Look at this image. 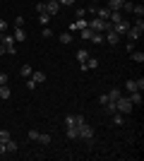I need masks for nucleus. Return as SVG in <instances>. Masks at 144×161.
<instances>
[{"mask_svg": "<svg viewBox=\"0 0 144 161\" xmlns=\"http://www.w3.org/2000/svg\"><path fill=\"white\" fill-rule=\"evenodd\" d=\"M87 120L84 115H75V113H70L65 115V137L67 140H77L79 137V125Z\"/></svg>", "mask_w": 144, "mask_h": 161, "instance_id": "1", "label": "nucleus"}, {"mask_svg": "<svg viewBox=\"0 0 144 161\" xmlns=\"http://www.w3.org/2000/svg\"><path fill=\"white\" fill-rule=\"evenodd\" d=\"M132 108H135V106H132V101L127 99V96H123V94L118 96V101H115V111H118V113L130 115V113H132Z\"/></svg>", "mask_w": 144, "mask_h": 161, "instance_id": "2", "label": "nucleus"}, {"mask_svg": "<svg viewBox=\"0 0 144 161\" xmlns=\"http://www.w3.org/2000/svg\"><path fill=\"white\" fill-rule=\"evenodd\" d=\"M130 27H132V22H130V19H125V17H123L120 22H115V24H113V31H115L118 36H125Z\"/></svg>", "mask_w": 144, "mask_h": 161, "instance_id": "3", "label": "nucleus"}, {"mask_svg": "<svg viewBox=\"0 0 144 161\" xmlns=\"http://www.w3.org/2000/svg\"><path fill=\"white\" fill-rule=\"evenodd\" d=\"M0 43H3V46H5V53H10V55H14L17 53V46H14V43H17V41H14V36H3V41H0Z\"/></svg>", "mask_w": 144, "mask_h": 161, "instance_id": "4", "label": "nucleus"}, {"mask_svg": "<svg viewBox=\"0 0 144 161\" xmlns=\"http://www.w3.org/2000/svg\"><path fill=\"white\" fill-rule=\"evenodd\" d=\"M79 137H82V140H94V128H91V125H89V123H87V120H84L82 123V125H79Z\"/></svg>", "mask_w": 144, "mask_h": 161, "instance_id": "5", "label": "nucleus"}, {"mask_svg": "<svg viewBox=\"0 0 144 161\" xmlns=\"http://www.w3.org/2000/svg\"><path fill=\"white\" fill-rule=\"evenodd\" d=\"M142 34H144V29H139V27H135V24H132V27L127 29V34H125V36H127V41H135V43H137V41L142 39Z\"/></svg>", "mask_w": 144, "mask_h": 161, "instance_id": "6", "label": "nucleus"}, {"mask_svg": "<svg viewBox=\"0 0 144 161\" xmlns=\"http://www.w3.org/2000/svg\"><path fill=\"white\" fill-rule=\"evenodd\" d=\"M43 3H46V12L51 14V17H55V14L60 12V3H58V0H43Z\"/></svg>", "mask_w": 144, "mask_h": 161, "instance_id": "7", "label": "nucleus"}, {"mask_svg": "<svg viewBox=\"0 0 144 161\" xmlns=\"http://www.w3.org/2000/svg\"><path fill=\"white\" fill-rule=\"evenodd\" d=\"M103 39H106V43H110V46H118L123 36H118V34L113 31V29H110V31H103Z\"/></svg>", "mask_w": 144, "mask_h": 161, "instance_id": "8", "label": "nucleus"}, {"mask_svg": "<svg viewBox=\"0 0 144 161\" xmlns=\"http://www.w3.org/2000/svg\"><path fill=\"white\" fill-rule=\"evenodd\" d=\"M87 24H89V19H75L72 24H70V31H82V29H87Z\"/></svg>", "mask_w": 144, "mask_h": 161, "instance_id": "9", "label": "nucleus"}, {"mask_svg": "<svg viewBox=\"0 0 144 161\" xmlns=\"http://www.w3.org/2000/svg\"><path fill=\"white\" fill-rule=\"evenodd\" d=\"M127 99L132 101V106H142V92H130V94H127Z\"/></svg>", "mask_w": 144, "mask_h": 161, "instance_id": "10", "label": "nucleus"}, {"mask_svg": "<svg viewBox=\"0 0 144 161\" xmlns=\"http://www.w3.org/2000/svg\"><path fill=\"white\" fill-rule=\"evenodd\" d=\"M5 149H7V154H14V152H17V149H19V144H17V142H14L12 137H10V140L5 142Z\"/></svg>", "mask_w": 144, "mask_h": 161, "instance_id": "11", "label": "nucleus"}, {"mask_svg": "<svg viewBox=\"0 0 144 161\" xmlns=\"http://www.w3.org/2000/svg\"><path fill=\"white\" fill-rule=\"evenodd\" d=\"M12 36H14V41H24V39H27L24 27H14V34H12Z\"/></svg>", "mask_w": 144, "mask_h": 161, "instance_id": "12", "label": "nucleus"}, {"mask_svg": "<svg viewBox=\"0 0 144 161\" xmlns=\"http://www.w3.org/2000/svg\"><path fill=\"white\" fill-rule=\"evenodd\" d=\"M123 3H125V0H108V5H106V7H108V10H115V12H120Z\"/></svg>", "mask_w": 144, "mask_h": 161, "instance_id": "13", "label": "nucleus"}, {"mask_svg": "<svg viewBox=\"0 0 144 161\" xmlns=\"http://www.w3.org/2000/svg\"><path fill=\"white\" fill-rule=\"evenodd\" d=\"M31 80H34L36 84H43V82H46V75L39 72V70H34V72H31Z\"/></svg>", "mask_w": 144, "mask_h": 161, "instance_id": "14", "label": "nucleus"}, {"mask_svg": "<svg viewBox=\"0 0 144 161\" xmlns=\"http://www.w3.org/2000/svg\"><path fill=\"white\" fill-rule=\"evenodd\" d=\"M89 41H91V43H106V39H103V31H94Z\"/></svg>", "mask_w": 144, "mask_h": 161, "instance_id": "15", "label": "nucleus"}, {"mask_svg": "<svg viewBox=\"0 0 144 161\" xmlns=\"http://www.w3.org/2000/svg\"><path fill=\"white\" fill-rule=\"evenodd\" d=\"M125 89H127V94H130V92H139L137 80H127V82H125Z\"/></svg>", "mask_w": 144, "mask_h": 161, "instance_id": "16", "label": "nucleus"}, {"mask_svg": "<svg viewBox=\"0 0 144 161\" xmlns=\"http://www.w3.org/2000/svg\"><path fill=\"white\" fill-rule=\"evenodd\" d=\"M89 51H87V48H79V51H77V60H79V63H84V60H87V58H89Z\"/></svg>", "mask_w": 144, "mask_h": 161, "instance_id": "17", "label": "nucleus"}, {"mask_svg": "<svg viewBox=\"0 0 144 161\" xmlns=\"http://www.w3.org/2000/svg\"><path fill=\"white\" fill-rule=\"evenodd\" d=\"M31 72H34V67H31V65H22V70H19V75H22V77H27V80L31 77Z\"/></svg>", "mask_w": 144, "mask_h": 161, "instance_id": "18", "label": "nucleus"}, {"mask_svg": "<svg viewBox=\"0 0 144 161\" xmlns=\"http://www.w3.org/2000/svg\"><path fill=\"white\" fill-rule=\"evenodd\" d=\"M10 96H12V92H10V87H7V84H3V87H0V99H10Z\"/></svg>", "mask_w": 144, "mask_h": 161, "instance_id": "19", "label": "nucleus"}, {"mask_svg": "<svg viewBox=\"0 0 144 161\" xmlns=\"http://www.w3.org/2000/svg\"><path fill=\"white\" fill-rule=\"evenodd\" d=\"M51 19H53V17H51L48 12H41V17H39V22H41V27H48V24H51Z\"/></svg>", "mask_w": 144, "mask_h": 161, "instance_id": "20", "label": "nucleus"}, {"mask_svg": "<svg viewBox=\"0 0 144 161\" xmlns=\"http://www.w3.org/2000/svg\"><path fill=\"white\" fill-rule=\"evenodd\" d=\"M130 58H132L135 63H144V53H142V51H132Z\"/></svg>", "mask_w": 144, "mask_h": 161, "instance_id": "21", "label": "nucleus"}, {"mask_svg": "<svg viewBox=\"0 0 144 161\" xmlns=\"http://www.w3.org/2000/svg\"><path fill=\"white\" fill-rule=\"evenodd\" d=\"M113 125H125V118H123V113H113Z\"/></svg>", "mask_w": 144, "mask_h": 161, "instance_id": "22", "label": "nucleus"}, {"mask_svg": "<svg viewBox=\"0 0 144 161\" xmlns=\"http://www.w3.org/2000/svg\"><path fill=\"white\" fill-rule=\"evenodd\" d=\"M36 142H41V144H51V142H53V137H51V135H46V132H41Z\"/></svg>", "mask_w": 144, "mask_h": 161, "instance_id": "23", "label": "nucleus"}, {"mask_svg": "<svg viewBox=\"0 0 144 161\" xmlns=\"http://www.w3.org/2000/svg\"><path fill=\"white\" fill-rule=\"evenodd\" d=\"M60 41L65 43V46H67V43H72L75 39H72V34H70V31H65V34H60Z\"/></svg>", "mask_w": 144, "mask_h": 161, "instance_id": "24", "label": "nucleus"}, {"mask_svg": "<svg viewBox=\"0 0 144 161\" xmlns=\"http://www.w3.org/2000/svg\"><path fill=\"white\" fill-rule=\"evenodd\" d=\"M103 108H106V113H110V115H113V113H118V111H115V101H108V103H106Z\"/></svg>", "mask_w": 144, "mask_h": 161, "instance_id": "25", "label": "nucleus"}, {"mask_svg": "<svg viewBox=\"0 0 144 161\" xmlns=\"http://www.w3.org/2000/svg\"><path fill=\"white\" fill-rule=\"evenodd\" d=\"M132 12L137 14V17H144V5H142V3H139V5H135V7H132Z\"/></svg>", "mask_w": 144, "mask_h": 161, "instance_id": "26", "label": "nucleus"}, {"mask_svg": "<svg viewBox=\"0 0 144 161\" xmlns=\"http://www.w3.org/2000/svg\"><path fill=\"white\" fill-rule=\"evenodd\" d=\"M10 137H12V135L7 132V130H0V144H5V142L10 140Z\"/></svg>", "mask_w": 144, "mask_h": 161, "instance_id": "27", "label": "nucleus"}, {"mask_svg": "<svg viewBox=\"0 0 144 161\" xmlns=\"http://www.w3.org/2000/svg\"><path fill=\"white\" fill-rule=\"evenodd\" d=\"M132 7H135V3H132V0H125L120 10H125V12H132Z\"/></svg>", "mask_w": 144, "mask_h": 161, "instance_id": "28", "label": "nucleus"}, {"mask_svg": "<svg viewBox=\"0 0 144 161\" xmlns=\"http://www.w3.org/2000/svg\"><path fill=\"white\" fill-rule=\"evenodd\" d=\"M39 135H41L39 130H29V132H27V137H29L31 142H36V140H39Z\"/></svg>", "mask_w": 144, "mask_h": 161, "instance_id": "29", "label": "nucleus"}, {"mask_svg": "<svg viewBox=\"0 0 144 161\" xmlns=\"http://www.w3.org/2000/svg\"><path fill=\"white\" fill-rule=\"evenodd\" d=\"M118 96H120V89H110V92H108V99L110 101H118Z\"/></svg>", "mask_w": 144, "mask_h": 161, "instance_id": "30", "label": "nucleus"}, {"mask_svg": "<svg viewBox=\"0 0 144 161\" xmlns=\"http://www.w3.org/2000/svg\"><path fill=\"white\" fill-rule=\"evenodd\" d=\"M36 87H39V84H36V82L31 80V77H29V80H27V89H29V92H34Z\"/></svg>", "mask_w": 144, "mask_h": 161, "instance_id": "31", "label": "nucleus"}, {"mask_svg": "<svg viewBox=\"0 0 144 161\" xmlns=\"http://www.w3.org/2000/svg\"><path fill=\"white\" fill-rule=\"evenodd\" d=\"M41 34H43V39H51V36H53V31H51V27H43V29H41Z\"/></svg>", "mask_w": 144, "mask_h": 161, "instance_id": "32", "label": "nucleus"}, {"mask_svg": "<svg viewBox=\"0 0 144 161\" xmlns=\"http://www.w3.org/2000/svg\"><path fill=\"white\" fill-rule=\"evenodd\" d=\"M91 34H94V31H91L89 27H87V29H82V39H87V41H89V39H91Z\"/></svg>", "mask_w": 144, "mask_h": 161, "instance_id": "33", "label": "nucleus"}, {"mask_svg": "<svg viewBox=\"0 0 144 161\" xmlns=\"http://www.w3.org/2000/svg\"><path fill=\"white\" fill-rule=\"evenodd\" d=\"M108 94H101V96H99V103H101V106H106V103H108Z\"/></svg>", "mask_w": 144, "mask_h": 161, "instance_id": "34", "label": "nucleus"}, {"mask_svg": "<svg viewBox=\"0 0 144 161\" xmlns=\"http://www.w3.org/2000/svg\"><path fill=\"white\" fill-rule=\"evenodd\" d=\"M36 12H39V14L46 12V3H36Z\"/></svg>", "mask_w": 144, "mask_h": 161, "instance_id": "35", "label": "nucleus"}, {"mask_svg": "<svg viewBox=\"0 0 144 161\" xmlns=\"http://www.w3.org/2000/svg\"><path fill=\"white\" fill-rule=\"evenodd\" d=\"M7 80H10V77H7V72H0V87H3V84H7Z\"/></svg>", "mask_w": 144, "mask_h": 161, "instance_id": "36", "label": "nucleus"}, {"mask_svg": "<svg viewBox=\"0 0 144 161\" xmlns=\"http://www.w3.org/2000/svg\"><path fill=\"white\" fill-rule=\"evenodd\" d=\"M82 17H87V10H84V7H79V10H77V19H82Z\"/></svg>", "mask_w": 144, "mask_h": 161, "instance_id": "37", "label": "nucleus"}, {"mask_svg": "<svg viewBox=\"0 0 144 161\" xmlns=\"http://www.w3.org/2000/svg\"><path fill=\"white\" fill-rule=\"evenodd\" d=\"M14 27H24V17H14Z\"/></svg>", "mask_w": 144, "mask_h": 161, "instance_id": "38", "label": "nucleus"}, {"mask_svg": "<svg viewBox=\"0 0 144 161\" xmlns=\"http://www.w3.org/2000/svg\"><path fill=\"white\" fill-rule=\"evenodd\" d=\"M125 51H127V53H132V51H135V41H127V46H125Z\"/></svg>", "mask_w": 144, "mask_h": 161, "instance_id": "39", "label": "nucleus"}, {"mask_svg": "<svg viewBox=\"0 0 144 161\" xmlns=\"http://www.w3.org/2000/svg\"><path fill=\"white\" fill-rule=\"evenodd\" d=\"M58 3H60V5H65V7H67V5H75L77 0H58Z\"/></svg>", "mask_w": 144, "mask_h": 161, "instance_id": "40", "label": "nucleus"}, {"mask_svg": "<svg viewBox=\"0 0 144 161\" xmlns=\"http://www.w3.org/2000/svg\"><path fill=\"white\" fill-rule=\"evenodd\" d=\"M0 31H3V34L7 31V22H5V19H0Z\"/></svg>", "mask_w": 144, "mask_h": 161, "instance_id": "41", "label": "nucleus"}, {"mask_svg": "<svg viewBox=\"0 0 144 161\" xmlns=\"http://www.w3.org/2000/svg\"><path fill=\"white\" fill-rule=\"evenodd\" d=\"M7 154V149H5V144H0V156H5Z\"/></svg>", "mask_w": 144, "mask_h": 161, "instance_id": "42", "label": "nucleus"}, {"mask_svg": "<svg viewBox=\"0 0 144 161\" xmlns=\"http://www.w3.org/2000/svg\"><path fill=\"white\" fill-rule=\"evenodd\" d=\"M3 55H5V46H3V43H0V58H3Z\"/></svg>", "mask_w": 144, "mask_h": 161, "instance_id": "43", "label": "nucleus"}, {"mask_svg": "<svg viewBox=\"0 0 144 161\" xmlns=\"http://www.w3.org/2000/svg\"><path fill=\"white\" fill-rule=\"evenodd\" d=\"M91 5H99V0H91Z\"/></svg>", "mask_w": 144, "mask_h": 161, "instance_id": "44", "label": "nucleus"}, {"mask_svg": "<svg viewBox=\"0 0 144 161\" xmlns=\"http://www.w3.org/2000/svg\"><path fill=\"white\" fill-rule=\"evenodd\" d=\"M3 36H5V34H3V31H0V41H3Z\"/></svg>", "mask_w": 144, "mask_h": 161, "instance_id": "45", "label": "nucleus"}]
</instances>
